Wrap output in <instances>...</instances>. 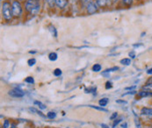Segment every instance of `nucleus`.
<instances>
[{"label": "nucleus", "mask_w": 152, "mask_h": 128, "mask_svg": "<svg viewBox=\"0 0 152 128\" xmlns=\"http://www.w3.org/2000/svg\"><path fill=\"white\" fill-rule=\"evenodd\" d=\"M26 10L32 15H37L40 12V2L39 0H27L26 2Z\"/></svg>", "instance_id": "nucleus-1"}, {"label": "nucleus", "mask_w": 152, "mask_h": 128, "mask_svg": "<svg viewBox=\"0 0 152 128\" xmlns=\"http://www.w3.org/2000/svg\"><path fill=\"white\" fill-rule=\"evenodd\" d=\"M2 13L6 20H10L12 18V10L9 3H4L2 6Z\"/></svg>", "instance_id": "nucleus-2"}, {"label": "nucleus", "mask_w": 152, "mask_h": 128, "mask_svg": "<svg viewBox=\"0 0 152 128\" xmlns=\"http://www.w3.org/2000/svg\"><path fill=\"white\" fill-rule=\"evenodd\" d=\"M12 14L15 17L20 16L22 12V6L19 1H14L12 4Z\"/></svg>", "instance_id": "nucleus-3"}, {"label": "nucleus", "mask_w": 152, "mask_h": 128, "mask_svg": "<svg viewBox=\"0 0 152 128\" xmlns=\"http://www.w3.org/2000/svg\"><path fill=\"white\" fill-rule=\"evenodd\" d=\"M9 95L12 97H22L25 96V92L20 88H15L9 91Z\"/></svg>", "instance_id": "nucleus-4"}, {"label": "nucleus", "mask_w": 152, "mask_h": 128, "mask_svg": "<svg viewBox=\"0 0 152 128\" xmlns=\"http://www.w3.org/2000/svg\"><path fill=\"white\" fill-rule=\"evenodd\" d=\"M87 8V12L89 14H93L95 13L97 11H98V5H97V3L91 1L88 5L86 6Z\"/></svg>", "instance_id": "nucleus-5"}, {"label": "nucleus", "mask_w": 152, "mask_h": 128, "mask_svg": "<svg viewBox=\"0 0 152 128\" xmlns=\"http://www.w3.org/2000/svg\"><path fill=\"white\" fill-rule=\"evenodd\" d=\"M141 114L143 115V116H148V117H151L152 118V109L151 108H142L141 110Z\"/></svg>", "instance_id": "nucleus-6"}, {"label": "nucleus", "mask_w": 152, "mask_h": 128, "mask_svg": "<svg viewBox=\"0 0 152 128\" xmlns=\"http://www.w3.org/2000/svg\"><path fill=\"white\" fill-rule=\"evenodd\" d=\"M56 4L59 7V8H64L67 4V0H56Z\"/></svg>", "instance_id": "nucleus-7"}, {"label": "nucleus", "mask_w": 152, "mask_h": 128, "mask_svg": "<svg viewBox=\"0 0 152 128\" xmlns=\"http://www.w3.org/2000/svg\"><path fill=\"white\" fill-rule=\"evenodd\" d=\"M31 112H34V113H36L37 115H39V116H41L42 118H46V116L44 115L43 113L42 112V111H38L37 109H35V108H32V107H30L29 109H28Z\"/></svg>", "instance_id": "nucleus-8"}, {"label": "nucleus", "mask_w": 152, "mask_h": 128, "mask_svg": "<svg viewBox=\"0 0 152 128\" xmlns=\"http://www.w3.org/2000/svg\"><path fill=\"white\" fill-rule=\"evenodd\" d=\"M48 30H49L50 33L52 34V36L57 37V31H56V27L54 25H49L48 26Z\"/></svg>", "instance_id": "nucleus-9"}, {"label": "nucleus", "mask_w": 152, "mask_h": 128, "mask_svg": "<svg viewBox=\"0 0 152 128\" xmlns=\"http://www.w3.org/2000/svg\"><path fill=\"white\" fill-rule=\"evenodd\" d=\"M151 92H149V91H146V90H142V91H140L138 93V96L141 97H146L151 96Z\"/></svg>", "instance_id": "nucleus-10"}, {"label": "nucleus", "mask_w": 152, "mask_h": 128, "mask_svg": "<svg viewBox=\"0 0 152 128\" xmlns=\"http://www.w3.org/2000/svg\"><path fill=\"white\" fill-rule=\"evenodd\" d=\"M109 102V99L108 98H107V97H104V98H102V99H100L99 101V105L102 107L106 106L107 104H108Z\"/></svg>", "instance_id": "nucleus-11"}, {"label": "nucleus", "mask_w": 152, "mask_h": 128, "mask_svg": "<svg viewBox=\"0 0 152 128\" xmlns=\"http://www.w3.org/2000/svg\"><path fill=\"white\" fill-rule=\"evenodd\" d=\"M57 57H58V55H57V54H56V53H55V52L50 53V54H49V55H48L49 60H50V61H52V62L56 61V60H57Z\"/></svg>", "instance_id": "nucleus-12"}, {"label": "nucleus", "mask_w": 152, "mask_h": 128, "mask_svg": "<svg viewBox=\"0 0 152 128\" xmlns=\"http://www.w3.org/2000/svg\"><path fill=\"white\" fill-rule=\"evenodd\" d=\"M96 3L100 7H104L107 5V0H96Z\"/></svg>", "instance_id": "nucleus-13"}, {"label": "nucleus", "mask_w": 152, "mask_h": 128, "mask_svg": "<svg viewBox=\"0 0 152 128\" xmlns=\"http://www.w3.org/2000/svg\"><path fill=\"white\" fill-rule=\"evenodd\" d=\"M34 105H37V106L39 107L40 109H42V110H46V108H47V106L44 105V104H42V102H40V101H34Z\"/></svg>", "instance_id": "nucleus-14"}, {"label": "nucleus", "mask_w": 152, "mask_h": 128, "mask_svg": "<svg viewBox=\"0 0 152 128\" xmlns=\"http://www.w3.org/2000/svg\"><path fill=\"white\" fill-rule=\"evenodd\" d=\"M101 68H102V67H101L100 64H95V65H93V67H92V70H93L94 72H99V71L101 70Z\"/></svg>", "instance_id": "nucleus-15"}, {"label": "nucleus", "mask_w": 152, "mask_h": 128, "mask_svg": "<svg viewBox=\"0 0 152 128\" xmlns=\"http://www.w3.org/2000/svg\"><path fill=\"white\" fill-rule=\"evenodd\" d=\"M121 63L125 65V66H129L131 64V60L129 58H125V59H122L121 60Z\"/></svg>", "instance_id": "nucleus-16"}, {"label": "nucleus", "mask_w": 152, "mask_h": 128, "mask_svg": "<svg viewBox=\"0 0 152 128\" xmlns=\"http://www.w3.org/2000/svg\"><path fill=\"white\" fill-rule=\"evenodd\" d=\"M89 106L91 107V108H93V109H96V110H98V111H104V112H107V111H108L107 109L103 108L102 106L99 107V106H95V105H89Z\"/></svg>", "instance_id": "nucleus-17"}, {"label": "nucleus", "mask_w": 152, "mask_h": 128, "mask_svg": "<svg viewBox=\"0 0 152 128\" xmlns=\"http://www.w3.org/2000/svg\"><path fill=\"white\" fill-rule=\"evenodd\" d=\"M143 90H146V91H149V92H151L152 93V84H146L142 88Z\"/></svg>", "instance_id": "nucleus-18"}, {"label": "nucleus", "mask_w": 152, "mask_h": 128, "mask_svg": "<svg viewBox=\"0 0 152 128\" xmlns=\"http://www.w3.org/2000/svg\"><path fill=\"white\" fill-rule=\"evenodd\" d=\"M47 117H48V119H56V112H54V111H49V112H48Z\"/></svg>", "instance_id": "nucleus-19"}, {"label": "nucleus", "mask_w": 152, "mask_h": 128, "mask_svg": "<svg viewBox=\"0 0 152 128\" xmlns=\"http://www.w3.org/2000/svg\"><path fill=\"white\" fill-rule=\"evenodd\" d=\"M25 82H26V83H27V84H34V78H33L32 76H28V77H26V78L25 79Z\"/></svg>", "instance_id": "nucleus-20"}, {"label": "nucleus", "mask_w": 152, "mask_h": 128, "mask_svg": "<svg viewBox=\"0 0 152 128\" xmlns=\"http://www.w3.org/2000/svg\"><path fill=\"white\" fill-rule=\"evenodd\" d=\"M54 75H55L56 76H60L62 75V70H61L60 68H56V69L54 70Z\"/></svg>", "instance_id": "nucleus-21"}, {"label": "nucleus", "mask_w": 152, "mask_h": 128, "mask_svg": "<svg viewBox=\"0 0 152 128\" xmlns=\"http://www.w3.org/2000/svg\"><path fill=\"white\" fill-rule=\"evenodd\" d=\"M27 63H28V65H29L30 67H32V66H34V64L36 63V60H35L34 58L29 59V60H28V62H27Z\"/></svg>", "instance_id": "nucleus-22"}, {"label": "nucleus", "mask_w": 152, "mask_h": 128, "mask_svg": "<svg viewBox=\"0 0 152 128\" xmlns=\"http://www.w3.org/2000/svg\"><path fill=\"white\" fill-rule=\"evenodd\" d=\"M10 127V122L9 120H4V125H3V128H9Z\"/></svg>", "instance_id": "nucleus-23"}, {"label": "nucleus", "mask_w": 152, "mask_h": 128, "mask_svg": "<svg viewBox=\"0 0 152 128\" xmlns=\"http://www.w3.org/2000/svg\"><path fill=\"white\" fill-rule=\"evenodd\" d=\"M46 1H47V3L49 4V6L52 7V6H54V4H56V0H46Z\"/></svg>", "instance_id": "nucleus-24"}, {"label": "nucleus", "mask_w": 152, "mask_h": 128, "mask_svg": "<svg viewBox=\"0 0 152 128\" xmlns=\"http://www.w3.org/2000/svg\"><path fill=\"white\" fill-rule=\"evenodd\" d=\"M120 122H121V119H115L114 122H113V128H115V127H116Z\"/></svg>", "instance_id": "nucleus-25"}, {"label": "nucleus", "mask_w": 152, "mask_h": 128, "mask_svg": "<svg viewBox=\"0 0 152 128\" xmlns=\"http://www.w3.org/2000/svg\"><path fill=\"white\" fill-rule=\"evenodd\" d=\"M91 1H92V0H82V3H83V4H84V5L87 6V5H88Z\"/></svg>", "instance_id": "nucleus-26"}, {"label": "nucleus", "mask_w": 152, "mask_h": 128, "mask_svg": "<svg viewBox=\"0 0 152 128\" xmlns=\"http://www.w3.org/2000/svg\"><path fill=\"white\" fill-rule=\"evenodd\" d=\"M126 4H128V5H130V4H132V3H133V1L134 0H122Z\"/></svg>", "instance_id": "nucleus-27"}, {"label": "nucleus", "mask_w": 152, "mask_h": 128, "mask_svg": "<svg viewBox=\"0 0 152 128\" xmlns=\"http://www.w3.org/2000/svg\"><path fill=\"white\" fill-rule=\"evenodd\" d=\"M106 84H107V86H106V89H111V88L113 87V86H112V83H110V82H107Z\"/></svg>", "instance_id": "nucleus-28"}, {"label": "nucleus", "mask_w": 152, "mask_h": 128, "mask_svg": "<svg viewBox=\"0 0 152 128\" xmlns=\"http://www.w3.org/2000/svg\"><path fill=\"white\" fill-rule=\"evenodd\" d=\"M116 103H117V104H124V105L127 104V102H126V101H123V100H117Z\"/></svg>", "instance_id": "nucleus-29"}, {"label": "nucleus", "mask_w": 152, "mask_h": 128, "mask_svg": "<svg viewBox=\"0 0 152 128\" xmlns=\"http://www.w3.org/2000/svg\"><path fill=\"white\" fill-rule=\"evenodd\" d=\"M116 117H117V113H116V112H114V113H113V115L111 116V118H110V119H111L113 120V119H115Z\"/></svg>", "instance_id": "nucleus-30"}, {"label": "nucleus", "mask_w": 152, "mask_h": 128, "mask_svg": "<svg viewBox=\"0 0 152 128\" xmlns=\"http://www.w3.org/2000/svg\"><path fill=\"white\" fill-rule=\"evenodd\" d=\"M129 56H130L131 58H134L135 57V54L134 52H130L129 53Z\"/></svg>", "instance_id": "nucleus-31"}, {"label": "nucleus", "mask_w": 152, "mask_h": 128, "mask_svg": "<svg viewBox=\"0 0 152 128\" xmlns=\"http://www.w3.org/2000/svg\"><path fill=\"white\" fill-rule=\"evenodd\" d=\"M135 88H136V86H132V87H127V88H126V89H127V90H129V89H135Z\"/></svg>", "instance_id": "nucleus-32"}, {"label": "nucleus", "mask_w": 152, "mask_h": 128, "mask_svg": "<svg viewBox=\"0 0 152 128\" xmlns=\"http://www.w3.org/2000/svg\"><path fill=\"white\" fill-rule=\"evenodd\" d=\"M135 124H136V127H138L137 128H141V125H140V123H139L138 119H136V120H135Z\"/></svg>", "instance_id": "nucleus-33"}, {"label": "nucleus", "mask_w": 152, "mask_h": 128, "mask_svg": "<svg viewBox=\"0 0 152 128\" xmlns=\"http://www.w3.org/2000/svg\"><path fill=\"white\" fill-rule=\"evenodd\" d=\"M135 92H136V91H134H134H130V92H129V93L123 94V96H126V95H129V94H131V95H132V94H135Z\"/></svg>", "instance_id": "nucleus-34"}, {"label": "nucleus", "mask_w": 152, "mask_h": 128, "mask_svg": "<svg viewBox=\"0 0 152 128\" xmlns=\"http://www.w3.org/2000/svg\"><path fill=\"white\" fill-rule=\"evenodd\" d=\"M147 74H149V75H152V68L147 70Z\"/></svg>", "instance_id": "nucleus-35"}, {"label": "nucleus", "mask_w": 152, "mask_h": 128, "mask_svg": "<svg viewBox=\"0 0 152 128\" xmlns=\"http://www.w3.org/2000/svg\"><path fill=\"white\" fill-rule=\"evenodd\" d=\"M127 127H128L127 123H124V124H122V125H121V127L122 128H127Z\"/></svg>", "instance_id": "nucleus-36"}, {"label": "nucleus", "mask_w": 152, "mask_h": 128, "mask_svg": "<svg viewBox=\"0 0 152 128\" xmlns=\"http://www.w3.org/2000/svg\"><path fill=\"white\" fill-rule=\"evenodd\" d=\"M101 127L102 128H109L107 125H105V124H101Z\"/></svg>", "instance_id": "nucleus-37"}, {"label": "nucleus", "mask_w": 152, "mask_h": 128, "mask_svg": "<svg viewBox=\"0 0 152 128\" xmlns=\"http://www.w3.org/2000/svg\"><path fill=\"white\" fill-rule=\"evenodd\" d=\"M11 128H16V127H15V126L13 125V126H12V127H11Z\"/></svg>", "instance_id": "nucleus-38"}, {"label": "nucleus", "mask_w": 152, "mask_h": 128, "mask_svg": "<svg viewBox=\"0 0 152 128\" xmlns=\"http://www.w3.org/2000/svg\"><path fill=\"white\" fill-rule=\"evenodd\" d=\"M70 1H72V2H76V1H77V0H70Z\"/></svg>", "instance_id": "nucleus-39"}, {"label": "nucleus", "mask_w": 152, "mask_h": 128, "mask_svg": "<svg viewBox=\"0 0 152 128\" xmlns=\"http://www.w3.org/2000/svg\"><path fill=\"white\" fill-rule=\"evenodd\" d=\"M151 84H152V79H151Z\"/></svg>", "instance_id": "nucleus-40"}, {"label": "nucleus", "mask_w": 152, "mask_h": 128, "mask_svg": "<svg viewBox=\"0 0 152 128\" xmlns=\"http://www.w3.org/2000/svg\"><path fill=\"white\" fill-rule=\"evenodd\" d=\"M20 1H26V0H20Z\"/></svg>", "instance_id": "nucleus-41"}, {"label": "nucleus", "mask_w": 152, "mask_h": 128, "mask_svg": "<svg viewBox=\"0 0 152 128\" xmlns=\"http://www.w3.org/2000/svg\"><path fill=\"white\" fill-rule=\"evenodd\" d=\"M112 1H114V0H112Z\"/></svg>", "instance_id": "nucleus-42"}]
</instances>
